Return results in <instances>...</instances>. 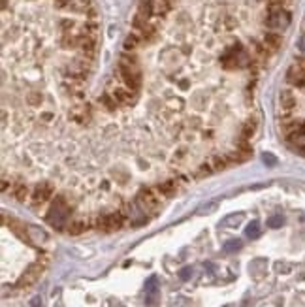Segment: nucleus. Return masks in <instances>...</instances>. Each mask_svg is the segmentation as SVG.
I'll return each instance as SVG.
<instances>
[{"label":"nucleus","instance_id":"f257e3e1","mask_svg":"<svg viewBox=\"0 0 305 307\" xmlns=\"http://www.w3.org/2000/svg\"><path fill=\"white\" fill-rule=\"evenodd\" d=\"M117 78L123 81V85H126L132 91H138L141 85V72L138 66L134 55L124 53L123 57L119 59V68H117Z\"/></svg>","mask_w":305,"mask_h":307},{"label":"nucleus","instance_id":"f03ea898","mask_svg":"<svg viewBox=\"0 0 305 307\" xmlns=\"http://www.w3.org/2000/svg\"><path fill=\"white\" fill-rule=\"evenodd\" d=\"M70 213L72 211H70V205L66 204V200L62 198V196H59V198H55L49 213H47V222H49L51 226H55L56 230H62L68 224Z\"/></svg>","mask_w":305,"mask_h":307},{"label":"nucleus","instance_id":"7ed1b4c3","mask_svg":"<svg viewBox=\"0 0 305 307\" xmlns=\"http://www.w3.org/2000/svg\"><path fill=\"white\" fill-rule=\"evenodd\" d=\"M220 63L228 70L239 68V66H251V64H253L249 53L243 49L241 44H236V46H232L230 49H226V53L222 55V59H220Z\"/></svg>","mask_w":305,"mask_h":307},{"label":"nucleus","instance_id":"20e7f679","mask_svg":"<svg viewBox=\"0 0 305 307\" xmlns=\"http://www.w3.org/2000/svg\"><path fill=\"white\" fill-rule=\"evenodd\" d=\"M290 21H292V15H290L287 8H270L268 13H265V25L275 32L287 29Z\"/></svg>","mask_w":305,"mask_h":307},{"label":"nucleus","instance_id":"39448f33","mask_svg":"<svg viewBox=\"0 0 305 307\" xmlns=\"http://www.w3.org/2000/svg\"><path fill=\"white\" fill-rule=\"evenodd\" d=\"M45 267H47V258H45V256H44V258H38V260L34 262V264H30L27 272L21 275V279H19L17 286H21V289H27V286L34 284L40 277H42V273L45 272Z\"/></svg>","mask_w":305,"mask_h":307},{"label":"nucleus","instance_id":"423d86ee","mask_svg":"<svg viewBox=\"0 0 305 307\" xmlns=\"http://www.w3.org/2000/svg\"><path fill=\"white\" fill-rule=\"evenodd\" d=\"M124 224V217L121 213H107L96 219V228L102 232H115Z\"/></svg>","mask_w":305,"mask_h":307},{"label":"nucleus","instance_id":"0eeeda50","mask_svg":"<svg viewBox=\"0 0 305 307\" xmlns=\"http://www.w3.org/2000/svg\"><path fill=\"white\" fill-rule=\"evenodd\" d=\"M160 196H162V194L158 193V190L145 188V190H140V194H138V204H140L141 209L155 211L158 205H160Z\"/></svg>","mask_w":305,"mask_h":307},{"label":"nucleus","instance_id":"6e6552de","mask_svg":"<svg viewBox=\"0 0 305 307\" xmlns=\"http://www.w3.org/2000/svg\"><path fill=\"white\" fill-rule=\"evenodd\" d=\"M287 81L290 85L303 89L305 87V61H296V63L288 68Z\"/></svg>","mask_w":305,"mask_h":307},{"label":"nucleus","instance_id":"1a4fd4ad","mask_svg":"<svg viewBox=\"0 0 305 307\" xmlns=\"http://www.w3.org/2000/svg\"><path fill=\"white\" fill-rule=\"evenodd\" d=\"M296 106H298V98H296V94H294V91H290V89H282L281 92H279V108H281V117H287V115H290L296 109Z\"/></svg>","mask_w":305,"mask_h":307},{"label":"nucleus","instance_id":"9d476101","mask_svg":"<svg viewBox=\"0 0 305 307\" xmlns=\"http://www.w3.org/2000/svg\"><path fill=\"white\" fill-rule=\"evenodd\" d=\"M107 92H109L121 106H128V104H132V100H134V91L128 89L126 85H117V83H115V85L109 87Z\"/></svg>","mask_w":305,"mask_h":307},{"label":"nucleus","instance_id":"9b49d317","mask_svg":"<svg viewBox=\"0 0 305 307\" xmlns=\"http://www.w3.org/2000/svg\"><path fill=\"white\" fill-rule=\"evenodd\" d=\"M51 196H53V187H51L49 183H40V185L34 187L32 194H30V202H32V205H42Z\"/></svg>","mask_w":305,"mask_h":307},{"label":"nucleus","instance_id":"f8f14e48","mask_svg":"<svg viewBox=\"0 0 305 307\" xmlns=\"http://www.w3.org/2000/svg\"><path fill=\"white\" fill-rule=\"evenodd\" d=\"M158 300V279L153 275L145 283V303L147 305H155Z\"/></svg>","mask_w":305,"mask_h":307},{"label":"nucleus","instance_id":"ddd939ff","mask_svg":"<svg viewBox=\"0 0 305 307\" xmlns=\"http://www.w3.org/2000/svg\"><path fill=\"white\" fill-rule=\"evenodd\" d=\"M262 44H264L271 53L277 51V49H281L282 46V36L275 30H270V32H265L264 38H262Z\"/></svg>","mask_w":305,"mask_h":307},{"label":"nucleus","instance_id":"4468645a","mask_svg":"<svg viewBox=\"0 0 305 307\" xmlns=\"http://www.w3.org/2000/svg\"><path fill=\"white\" fill-rule=\"evenodd\" d=\"M256 128H258V119H256V117H251V119H247V121H245V125H243L241 138H243V140H251V138L256 134Z\"/></svg>","mask_w":305,"mask_h":307},{"label":"nucleus","instance_id":"2eb2a0df","mask_svg":"<svg viewBox=\"0 0 305 307\" xmlns=\"http://www.w3.org/2000/svg\"><path fill=\"white\" fill-rule=\"evenodd\" d=\"M85 230H89V221H85V219H78V221L68 224V234H70V236H79V234H83Z\"/></svg>","mask_w":305,"mask_h":307},{"label":"nucleus","instance_id":"dca6fc26","mask_svg":"<svg viewBox=\"0 0 305 307\" xmlns=\"http://www.w3.org/2000/svg\"><path fill=\"white\" fill-rule=\"evenodd\" d=\"M70 115H72L73 121H78V123H87L89 121V106H75V108L70 111Z\"/></svg>","mask_w":305,"mask_h":307},{"label":"nucleus","instance_id":"f3484780","mask_svg":"<svg viewBox=\"0 0 305 307\" xmlns=\"http://www.w3.org/2000/svg\"><path fill=\"white\" fill-rule=\"evenodd\" d=\"M177 188H179L177 181H175V179H168V181H164L162 185H158L157 190L162 194V196H174V194L177 193Z\"/></svg>","mask_w":305,"mask_h":307},{"label":"nucleus","instance_id":"a211bd4d","mask_svg":"<svg viewBox=\"0 0 305 307\" xmlns=\"http://www.w3.org/2000/svg\"><path fill=\"white\" fill-rule=\"evenodd\" d=\"M140 44H143V40H141V36L138 34V32H132V34L126 36V40H124V51H136L138 47H140Z\"/></svg>","mask_w":305,"mask_h":307},{"label":"nucleus","instance_id":"6ab92c4d","mask_svg":"<svg viewBox=\"0 0 305 307\" xmlns=\"http://www.w3.org/2000/svg\"><path fill=\"white\" fill-rule=\"evenodd\" d=\"M209 164H211V168H213V171H219V170H224L226 166H230V160H228V157L226 155H222V157H213V159L209 160Z\"/></svg>","mask_w":305,"mask_h":307},{"label":"nucleus","instance_id":"aec40b11","mask_svg":"<svg viewBox=\"0 0 305 307\" xmlns=\"http://www.w3.org/2000/svg\"><path fill=\"white\" fill-rule=\"evenodd\" d=\"M100 104L107 109V111H115V109H117V106H119L117 100H115V98H113L109 92L102 94V97H100Z\"/></svg>","mask_w":305,"mask_h":307},{"label":"nucleus","instance_id":"412c9836","mask_svg":"<svg viewBox=\"0 0 305 307\" xmlns=\"http://www.w3.org/2000/svg\"><path fill=\"white\" fill-rule=\"evenodd\" d=\"M245 236L251 239H256L260 236V222L258 221H253L251 224L247 226V230H245Z\"/></svg>","mask_w":305,"mask_h":307},{"label":"nucleus","instance_id":"4be33fe9","mask_svg":"<svg viewBox=\"0 0 305 307\" xmlns=\"http://www.w3.org/2000/svg\"><path fill=\"white\" fill-rule=\"evenodd\" d=\"M13 194H15V198L19 200V202H25V200L28 198V187L27 185H17V187L13 188Z\"/></svg>","mask_w":305,"mask_h":307},{"label":"nucleus","instance_id":"5701e85b","mask_svg":"<svg viewBox=\"0 0 305 307\" xmlns=\"http://www.w3.org/2000/svg\"><path fill=\"white\" fill-rule=\"evenodd\" d=\"M27 230H28L30 234H34V239H32V241H40V243H44L45 239H47V236H45L44 230H38V228H34V226H28Z\"/></svg>","mask_w":305,"mask_h":307},{"label":"nucleus","instance_id":"b1692460","mask_svg":"<svg viewBox=\"0 0 305 307\" xmlns=\"http://www.w3.org/2000/svg\"><path fill=\"white\" fill-rule=\"evenodd\" d=\"M241 249V241L239 239H230V241H226L224 243V251L226 253H234V251Z\"/></svg>","mask_w":305,"mask_h":307},{"label":"nucleus","instance_id":"393cba45","mask_svg":"<svg viewBox=\"0 0 305 307\" xmlns=\"http://www.w3.org/2000/svg\"><path fill=\"white\" fill-rule=\"evenodd\" d=\"M282 222H284V219H282L281 215H275V217H271L270 221H268V226H270V228H281Z\"/></svg>","mask_w":305,"mask_h":307},{"label":"nucleus","instance_id":"a878e982","mask_svg":"<svg viewBox=\"0 0 305 307\" xmlns=\"http://www.w3.org/2000/svg\"><path fill=\"white\" fill-rule=\"evenodd\" d=\"M217 207H219V204H217V202H209V204L202 205V207L198 209V213H213Z\"/></svg>","mask_w":305,"mask_h":307},{"label":"nucleus","instance_id":"bb28decb","mask_svg":"<svg viewBox=\"0 0 305 307\" xmlns=\"http://www.w3.org/2000/svg\"><path fill=\"white\" fill-rule=\"evenodd\" d=\"M72 2L73 0H55V6L59 10H70L72 8Z\"/></svg>","mask_w":305,"mask_h":307},{"label":"nucleus","instance_id":"cd10ccee","mask_svg":"<svg viewBox=\"0 0 305 307\" xmlns=\"http://www.w3.org/2000/svg\"><path fill=\"white\" fill-rule=\"evenodd\" d=\"M28 102L32 104V106L42 104V94H38V92H30V94H28Z\"/></svg>","mask_w":305,"mask_h":307},{"label":"nucleus","instance_id":"c85d7f7f","mask_svg":"<svg viewBox=\"0 0 305 307\" xmlns=\"http://www.w3.org/2000/svg\"><path fill=\"white\" fill-rule=\"evenodd\" d=\"M241 221V215H232L224 221V226H234V224H239Z\"/></svg>","mask_w":305,"mask_h":307},{"label":"nucleus","instance_id":"c756f323","mask_svg":"<svg viewBox=\"0 0 305 307\" xmlns=\"http://www.w3.org/2000/svg\"><path fill=\"white\" fill-rule=\"evenodd\" d=\"M268 2H270V8H287L290 0H268Z\"/></svg>","mask_w":305,"mask_h":307},{"label":"nucleus","instance_id":"7c9ffc66","mask_svg":"<svg viewBox=\"0 0 305 307\" xmlns=\"http://www.w3.org/2000/svg\"><path fill=\"white\" fill-rule=\"evenodd\" d=\"M298 51H299V55L305 59V34L298 40Z\"/></svg>","mask_w":305,"mask_h":307},{"label":"nucleus","instance_id":"2f4dec72","mask_svg":"<svg viewBox=\"0 0 305 307\" xmlns=\"http://www.w3.org/2000/svg\"><path fill=\"white\" fill-rule=\"evenodd\" d=\"M28 307H42V298H40V296H34L32 300L28 301Z\"/></svg>","mask_w":305,"mask_h":307},{"label":"nucleus","instance_id":"473e14b6","mask_svg":"<svg viewBox=\"0 0 305 307\" xmlns=\"http://www.w3.org/2000/svg\"><path fill=\"white\" fill-rule=\"evenodd\" d=\"M179 275H181V279H188L192 275V270H190V267H185V270H181Z\"/></svg>","mask_w":305,"mask_h":307},{"label":"nucleus","instance_id":"72a5a7b5","mask_svg":"<svg viewBox=\"0 0 305 307\" xmlns=\"http://www.w3.org/2000/svg\"><path fill=\"white\" fill-rule=\"evenodd\" d=\"M264 162H268V164H275V157H271V155H264Z\"/></svg>","mask_w":305,"mask_h":307},{"label":"nucleus","instance_id":"f704fd0d","mask_svg":"<svg viewBox=\"0 0 305 307\" xmlns=\"http://www.w3.org/2000/svg\"><path fill=\"white\" fill-rule=\"evenodd\" d=\"M226 29H234V19L226 17Z\"/></svg>","mask_w":305,"mask_h":307},{"label":"nucleus","instance_id":"c9c22d12","mask_svg":"<svg viewBox=\"0 0 305 307\" xmlns=\"http://www.w3.org/2000/svg\"><path fill=\"white\" fill-rule=\"evenodd\" d=\"M44 121H51V113H44Z\"/></svg>","mask_w":305,"mask_h":307},{"label":"nucleus","instance_id":"e433bc0d","mask_svg":"<svg viewBox=\"0 0 305 307\" xmlns=\"http://www.w3.org/2000/svg\"><path fill=\"white\" fill-rule=\"evenodd\" d=\"M2 8H6V0H2Z\"/></svg>","mask_w":305,"mask_h":307}]
</instances>
